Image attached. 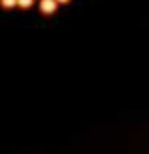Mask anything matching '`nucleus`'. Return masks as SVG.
<instances>
[{
	"mask_svg": "<svg viewBox=\"0 0 149 154\" xmlns=\"http://www.w3.org/2000/svg\"><path fill=\"white\" fill-rule=\"evenodd\" d=\"M16 4H18V0H0V5L2 7H7V9L9 7H14Z\"/></svg>",
	"mask_w": 149,
	"mask_h": 154,
	"instance_id": "f03ea898",
	"label": "nucleus"
},
{
	"mask_svg": "<svg viewBox=\"0 0 149 154\" xmlns=\"http://www.w3.org/2000/svg\"><path fill=\"white\" fill-rule=\"evenodd\" d=\"M39 9H41L45 14H52V13H55V9H57V2H55V0H41V2H39Z\"/></svg>",
	"mask_w": 149,
	"mask_h": 154,
	"instance_id": "f257e3e1",
	"label": "nucleus"
},
{
	"mask_svg": "<svg viewBox=\"0 0 149 154\" xmlns=\"http://www.w3.org/2000/svg\"><path fill=\"white\" fill-rule=\"evenodd\" d=\"M32 4H34V0H18V5H20V7H23V9L30 7Z\"/></svg>",
	"mask_w": 149,
	"mask_h": 154,
	"instance_id": "7ed1b4c3",
	"label": "nucleus"
},
{
	"mask_svg": "<svg viewBox=\"0 0 149 154\" xmlns=\"http://www.w3.org/2000/svg\"><path fill=\"white\" fill-rule=\"evenodd\" d=\"M55 2H57V4H68L69 0H55Z\"/></svg>",
	"mask_w": 149,
	"mask_h": 154,
	"instance_id": "20e7f679",
	"label": "nucleus"
}]
</instances>
